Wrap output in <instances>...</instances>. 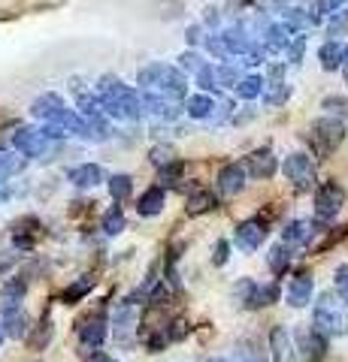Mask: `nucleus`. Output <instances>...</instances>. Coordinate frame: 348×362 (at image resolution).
Masks as SVG:
<instances>
[{
    "label": "nucleus",
    "instance_id": "1",
    "mask_svg": "<svg viewBox=\"0 0 348 362\" xmlns=\"http://www.w3.org/2000/svg\"><path fill=\"white\" fill-rule=\"evenodd\" d=\"M315 329L324 332V335H342V332H348V314H339L336 296H330V293H324V296L318 299Z\"/></svg>",
    "mask_w": 348,
    "mask_h": 362
},
{
    "label": "nucleus",
    "instance_id": "2",
    "mask_svg": "<svg viewBox=\"0 0 348 362\" xmlns=\"http://www.w3.org/2000/svg\"><path fill=\"white\" fill-rule=\"evenodd\" d=\"M79 341L88 347L85 354H91V350H97L100 344L106 341V317H103V311L85 317V320L79 323Z\"/></svg>",
    "mask_w": 348,
    "mask_h": 362
},
{
    "label": "nucleus",
    "instance_id": "3",
    "mask_svg": "<svg viewBox=\"0 0 348 362\" xmlns=\"http://www.w3.org/2000/svg\"><path fill=\"white\" fill-rule=\"evenodd\" d=\"M300 354L303 362H321L327 356V335L318 332V329H303L300 335Z\"/></svg>",
    "mask_w": 348,
    "mask_h": 362
},
{
    "label": "nucleus",
    "instance_id": "4",
    "mask_svg": "<svg viewBox=\"0 0 348 362\" xmlns=\"http://www.w3.org/2000/svg\"><path fill=\"white\" fill-rule=\"evenodd\" d=\"M25 293H28V278H25V275L6 278L4 293H0V308H4V311L21 308V302H25Z\"/></svg>",
    "mask_w": 348,
    "mask_h": 362
},
{
    "label": "nucleus",
    "instance_id": "5",
    "mask_svg": "<svg viewBox=\"0 0 348 362\" xmlns=\"http://www.w3.org/2000/svg\"><path fill=\"white\" fill-rule=\"evenodd\" d=\"M342 199H345V194H342V187L336 185V181L324 185V187L318 190V214H321V218H333V214L339 211Z\"/></svg>",
    "mask_w": 348,
    "mask_h": 362
},
{
    "label": "nucleus",
    "instance_id": "6",
    "mask_svg": "<svg viewBox=\"0 0 348 362\" xmlns=\"http://www.w3.org/2000/svg\"><path fill=\"white\" fill-rule=\"evenodd\" d=\"M315 139H318V151H333L342 142V124L339 121H318L315 127Z\"/></svg>",
    "mask_w": 348,
    "mask_h": 362
},
{
    "label": "nucleus",
    "instance_id": "7",
    "mask_svg": "<svg viewBox=\"0 0 348 362\" xmlns=\"http://www.w3.org/2000/svg\"><path fill=\"white\" fill-rule=\"evenodd\" d=\"M266 239V221L261 218V221H245L240 230H237V242L242 245V247H249V251H254L257 245H261Z\"/></svg>",
    "mask_w": 348,
    "mask_h": 362
},
{
    "label": "nucleus",
    "instance_id": "8",
    "mask_svg": "<svg viewBox=\"0 0 348 362\" xmlns=\"http://www.w3.org/2000/svg\"><path fill=\"white\" fill-rule=\"evenodd\" d=\"M4 335L6 338H25L28 329H30V320H28V314L25 308H13V311H4Z\"/></svg>",
    "mask_w": 348,
    "mask_h": 362
},
{
    "label": "nucleus",
    "instance_id": "9",
    "mask_svg": "<svg viewBox=\"0 0 348 362\" xmlns=\"http://www.w3.org/2000/svg\"><path fill=\"white\" fill-rule=\"evenodd\" d=\"M285 173L297 181L300 190H309V187H312V178H315V173H312V166L306 163V157H303V154L291 157V160L285 163Z\"/></svg>",
    "mask_w": 348,
    "mask_h": 362
},
{
    "label": "nucleus",
    "instance_id": "10",
    "mask_svg": "<svg viewBox=\"0 0 348 362\" xmlns=\"http://www.w3.org/2000/svg\"><path fill=\"white\" fill-rule=\"evenodd\" d=\"M70 181L76 187H94V185L103 181V169H100L97 163H82V166L70 169Z\"/></svg>",
    "mask_w": 348,
    "mask_h": 362
},
{
    "label": "nucleus",
    "instance_id": "11",
    "mask_svg": "<svg viewBox=\"0 0 348 362\" xmlns=\"http://www.w3.org/2000/svg\"><path fill=\"white\" fill-rule=\"evenodd\" d=\"M58 109H64V100L49 90V94H40V97L30 103V115H37V118H43V121H49Z\"/></svg>",
    "mask_w": 348,
    "mask_h": 362
},
{
    "label": "nucleus",
    "instance_id": "12",
    "mask_svg": "<svg viewBox=\"0 0 348 362\" xmlns=\"http://www.w3.org/2000/svg\"><path fill=\"white\" fill-rule=\"evenodd\" d=\"M269 347H273V359L276 362H294V347L288 341V332L282 326H276L273 335H269Z\"/></svg>",
    "mask_w": 348,
    "mask_h": 362
},
{
    "label": "nucleus",
    "instance_id": "13",
    "mask_svg": "<svg viewBox=\"0 0 348 362\" xmlns=\"http://www.w3.org/2000/svg\"><path fill=\"white\" fill-rule=\"evenodd\" d=\"M249 169H252V175H257V178H269V175L276 173V157L269 154L266 148L264 151H254L249 157Z\"/></svg>",
    "mask_w": 348,
    "mask_h": 362
},
{
    "label": "nucleus",
    "instance_id": "14",
    "mask_svg": "<svg viewBox=\"0 0 348 362\" xmlns=\"http://www.w3.org/2000/svg\"><path fill=\"white\" fill-rule=\"evenodd\" d=\"M91 287H94V278H91V275H82L79 281H73V284L61 293V302H64V305H76V302H82V299L88 296V290H91Z\"/></svg>",
    "mask_w": 348,
    "mask_h": 362
},
{
    "label": "nucleus",
    "instance_id": "15",
    "mask_svg": "<svg viewBox=\"0 0 348 362\" xmlns=\"http://www.w3.org/2000/svg\"><path fill=\"white\" fill-rule=\"evenodd\" d=\"M218 185H221V190L228 197L240 194L242 190V166H224L221 175H218Z\"/></svg>",
    "mask_w": 348,
    "mask_h": 362
},
{
    "label": "nucleus",
    "instance_id": "16",
    "mask_svg": "<svg viewBox=\"0 0 348 362\" xmlns=\"http://www.w3.org/2000/svg\"><path fill=\"white\" fill-rule=\"evenodd\" d=\"M52 323L49 320H43V323H37V326H30V329H28V347L30 350H43V347H46L49 341H52Z\"/></svg>",
    "mask_w": 348,
    "mask_h": 362
},
{
    "label": "nucleus",
    "instance_id": "17",
    "mask_svg": "<svg viewBox=\"0 0 348 362\" xmlns=\"http://www.w3.org/2000/svg\"><path fill=\"white\" fill-rule=\"evenodd\" d=\"M309 293H312V281H309V275L303 272V275H297L294 278V284H291V293H288V302L291 305H306L309 302Z\"/></svg>",
    "mask_w": 348,
    "mask_h": 362
},
{
    "label": "nucleus",
    "instance_id": "18",
    "mask_svg": "<svg viewBox=\"0 0 348 362\" xmlns=\"http://www.w3.org/2000/svg\"><path fill=\"white\" fill-rule=\"evenodd\" d=\"M164 209V190L161 187H149L140 197V214H158Z\"/></svg>",
    "mask_w": 348,
    "mask_h": 362
},
{
    "label": "nucleus",
    "instance_id": "19",
    "mask_svg": "<svg viewBox=\"0 0 348 362\" xmlns=\"http://www.w3.org/2000/svg\"><path fill=\"white\" fill-rule=\"evenodd\" d=\"M212 209H215V197H212L209 190H197V194L188 199V214L191 218H197V214H203V211H212Z\"/></svg>",
    "mask_w": 348,
    "mask_h": 362
},
{
    "label": "nucleus",
    "instance_id": "20",
    "mask_svg": "<svg viewBox=\"0 0 348 362\" xmlns=\"http://www.w3.org/2000/svg\"><path fill=\"white\" fill-rule=\"evenodd\" d=\"M21 169H25V157H16L13 151H0V181L21 173Z\"/></svg>",
    "mask_w": 348,
    "mask_h": 362
},
{
    "label": "nucleus",
    "instance_id": "21",
    "mask_svg": "<svg viewBox=\"0 0 348 362\" xmlns=\"http://www.w3.org/2000/svg\"><path fill=\"white\" fill-rule=\"evenodd\" d=\"M103 230H106L109 235H118L121 230H125V214H121L118 206H112V209L103 214Z\"/></svg>",
    "mask_w": 348,
    "mask_h": 362
},
{
    "label": "nucleus",
    "instance_id": "22",
    "mask_svg": "<svg viewBox=\"0 0 348 362\" xmlns=\"http://www.w3.org/2000/svg\"><path fill=\"white\" fill-rule=\"evenodd\" d=\"M291 266V254H288V247H273V257H269V269L276 272V275H282V272Z\"/></svg>",
    "mask_w": 348,
    "mask_h": 362
},
{
    "label": "nucleus",
    "instance_id": "23",
    "mask_svg": "<svg viewBox=\"0 0 348 362\" xmlns=\"http://www.w3.org/2000/svg\"><path fill=\"white\" fill-rule=\"evenodd\" d=\"M130 187H133V185H130L128 175H112V178H109V194L116 197V199H125V197L130 194Z\"/></svg>",
    "mask_w": 348,
    "mask_h": 362
},
{
    "label": "nucleus",
    "instance_id": "24",
    "mask_svg": "<svg viewBox=\"0 0 348 362\" xmlns=\"http://www.w3.org/2000/svg\"><path fill=\"white\" fill-rule=\"evenodd\" d=\"M309 233H306V223H291L288 233H285V242H306Z\"/></svg>",
    "mask_w": 348,
    "mask_h": 362
},
{
    "label": "nucleus",
    "instance_id": "25",
    "mask_svg": "<svg viewBox=\"0 0 348 362\" xmlns=\"http://www.w3.org/2000/svg\"><path fill=\"white\" fill-rule=\"evenodd\" d=\"M336 290H339V296H342L345 305H348V266L336 269Z\"/></svg>",
    "mask_w": 348,
    "mask_h": 362
},
{
    "label": "nucleus",
    "instance_id": "26",
    "mask_svg": "<svg viewBox=\"0 0 348 362\" xmlns=\"http://www.w3.org/2000/svg\"><path fill=\"white\" fill-rule=\"evenodd\" d=\"M321 58H324V66H327V70H330V66H339V61H336V58H339V45H324V52H321Z\"/></svg>",
    "mask_w": 348,
    "mask_h": 362
},
{
    "label": "nucleus",
    "instance_id": "27",
    "mask_svg": "<svg viewBox=\"0 0 348 362\" xmlns=\"http://www.w3.org/2000/svg\"><path fill=\"white\" fill-rule=\"evenodd\" d=\"M18 263V254L13 251H0V278H6V272Z\"/></svg>",
    "mask_w": 348,
    "mask_h": 362
},
{
    "label": "nucleus",
    "instance_id": "28",
    "mask_svg": "<svg viewBox=\"0 0 348 362\" xmlns=\"http://www.w3.org/2000/svg\"><path fill=\"white\" fill-rule=\"evenodd\" d=\"M173 160V148H158L155 151V163H161V166H167Z\"/></svg>",
    "mask_w": 348,
    "mask_h": 362
},
{
    "label": "nucleus",
    "instance_id": "29",
    "mask_svg": "<svg viewBox=\"0 0 348 362\" xmlns=\"http://www.w3.org/2000/svg\"><path fill=\"white\" fill-rule=\"evenodd\" d=\"M85 362H116V359H112V356H106L103 350H91V354L85 356Z\"/></svg>",
    "mask_w": 348,
    "mask_h": 362
},
{
    "label": "nucleus",
    "instance_id": "30",
    "mask_svg": "<svg viewBox=\"0 0 348 362\" xmlns=\"http://www.w3.org/2000/svg\"><path fill=\"white\" fill-rule=\"evenodd\" d=\"M228 251H230V245L228 242H218V247H215V263L221 266L224 259H228Z\"/></svg>",
    "mask_w": 348,
    "mask_h": 362
},
{
    "label": "nucleus",
    "instance_id": "31",
    "mask_svg": "<svg viewBox=\"0 0 348 362\" xmlns=\"http://www.w3.org/2000/svg\"><path fill=\"white\" fill-rule=\"evenodd\" d=\"M6 197H9V194H6V187H0V202H6Z\"/></svg>",
    "mask_w": 348,
    "mask_h": 362
},
{
    "label": "nucleus",
    "instance_id": "32",
    "mask_svg": "<svg viewBox=\"0 0 348 362\" xmlns=\"http://www.w3.org/2000/svg\"><path fill=\"white\" fill-rule=\"evenodd\" d=\"M4 338H6V335H4V323H0V344H4Z\"/></svg>",
    "mask_w": 348,
    "mask_h": 362
},
{
    "label": "nucleus",
    "instance_id": "33",
    "mask_svg": "<svg viewBox=\"0 0 348 362\" xmlns=\"http://www.w3.org/2000/svg\"><path fill=\"white\" fill-rule=\"evenodd\" d=\"M209 362H228V359H209Z\"/></svg>",
    "mask_w": 348,
    "mask_h": 362
}]
</instances>
